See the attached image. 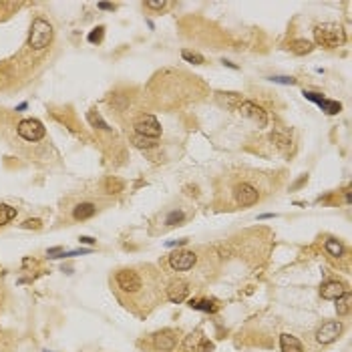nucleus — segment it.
Instances as JSON below:
<instances>
[{
    "label": "nucleus",
    "instance_id": "obj_1",
    "mask_svg": "<svg viewBox=\"0 0 352 352\" xmlns=\"http://www.w3.org/2000/svg\"><path fill=\"white\" fill-rule=\"evenodd\" d=\"M119 300L137 314H147L163 298L161 276L153 266L121 268L111 278Z\"/></svg>",
    "mask_w": 352,
    "mask_h": 352
},
{
    "label": "nucleus",
    "instance_id": "obj_2",
    "mask_svg": "<svg viewBox=\"0 0 352 352\" xmlns=\"http://www.w3.org/2000/svg\"><path fill=\"white\" fill-rule=\"evenodd\" d=\"M314 38L320 46H326V48H336L340 44H344L346 40V32L340 24L336 22H324V24H318L314 26Z\"/></svg>",
    "mask_w": 352,
    "mask_h": 352
},
{
    "label": "nucleus",
    "instance_id": "obj_3",
    "mask_svg": "<svg viewBox=\"0 0 352 352\" xmlns=\"http://www.w3.org/2000/svg\"><path fill=\"white\" fill-rule=\"evenodd\" d=\"M52 40V26L44 18H34L28 34V46L32 50H44Z\"/></svg>",
    "mask_w": 352,
    "mask_h": 352
},
{
    "label": "nucleus",
    "instance_id": "obj_4",
    "mask_svg": "<svg viewBox=\"0 0 352 352\" xmlns=\"http://www.w3.org/2000/svg\"><path fill=\"white\" fill-rule=\"evenodd\" d=\"M179 334L173 328H163L151 336V348L155 352H173L177 348Z\"/></svg>",
    "mask_w": 352,
    "mask_h": 352
},
{
    "label": "nucleus",
    "instance_id": "obj_5",
    "mask_svg": "<svg viewBox=\"0 0 352 352\" xmlns=\"http://www.w3.org/2000/svg\"><path fill=\"white\" fill-rule=\"evenodd\" d=\"M16 131H18V135L24 141H32V143L34 141H40L46 135L44 125L40 121H36V119H24V121H20L18 127H16Z\"/></svg>",
    "mask_w": 352,
    "mask_h": 352
},
{
    "label": "nucleus",
    "instance_id": "obj_6",
    "mask_svg": "<svg viewBox=\"0 0 352 352\" xmlns=\"http://www.w3.org/2000/svg\"><path fill=\"white\" fill-rule=\"evenodd\" d=\"M197 263V253L191 249H177L169 255V266L175 272H187Z\"/></svg>",
    "mask_w": 352,
    "mask_h": 352
},
{
    "label": "nucleus",
    "instance_id": "obj_7",
    "mask_svg": "<svg viewBox=\"0 0 352 352\" xmlns=\"http://www.w3.org/2000/svg\"><path fill=\"white\" fill-rule=\"evenodd\" d=\"M135 131L141 137H149V139H157L161 135V125L153 115H141L135 121Z\"/></svg>",
    "mask_w": 352,
    "mask_h": 352
},
{
    "label": "nucleus",
    "instance_id": "obj_8",
    "mask_svg": "<svg viewBox=\"0 0 352 352\" xmlns=\"http://www.w3.org/2000/svg\"><path fill=\"white\" fill-rule=\"evenodd\" d=\"M342 334V322L340 320H328L316 330V342L318 344H332Z\"/></svg>",
    "mask_w": 352,
    "mask_h": 352
},
{
    "label": "nucleus",
    "instance_id": "obj_9",
    "mask_svg": "<svg viewBox=\"0 0 352 352\" xmlns=\"http://www.w3.org/2000/svg\"><path fill=\"white\" fill-rule=\"evenodd\" d=\"M237 111H239L243 117H247V119H251L253 123H257L259 127H266V125H268V115H266V111H263L259 105L251 103V101H241V103L237 105Z\"/></svg>",
    "mask_w": 352,
    "mask_h": 352
},
{
    "label": "nucleus",
    "instance_id": "obj_10",
    "mask_svg": "<svg viewBox=\"0 0 352 352\" xmlns=\"http://www.w3.org/2000/svg\"><path fill=\"white\" fill-rule=\"evenodd\" d=\"M187 294H189V286H187V282H183V280H173V282H169V284L165 286V296H167V300H171L173 304H181V302L187 298Z\"/></svg>",
    "mask_w": 352,
    "mask_h": 352
},
{
    "label": "nucleus",
    "instance_id": "obj_11",
    "mask_svg": "<svg viewBox=\"0 0 352 352\" xmlns=\"http://www.w3.org/2000/svg\"><path fill=\"white\" fill-rule=\"evenodd\" d=\"M257 199H259V193H257L255 187H251L249 183L237 185V189H235V201H237L241 207H249V205L257 203Z\"/></svg>",
    "mask_w": 352,
    "mask_h": 352
},
{
    "label": "nucleus",
    "instance_id": "obj_12",
    "mask_svg": "<svg viewBox=\"0 0 352 352\" xmlns=\"http://www.w3.org/2000/svg\"><path fill=\"white\" fill-rule=\"evenodd\" d=\"M344 292H346V290H344V284H342V282H336V280H330V282H326V284L320 288V296H322L324 300H336V298H340Z\"/></svg>",
    "mask_w": 352,
    "mask_h": 352
},
{
    "label": "nucleus",
    "instance_id": "obj_13",
    "mask_svg": "<svg viewBox=\"0 0 352 352\" xmlns=\"http://www.w3.org/2000/svg\"><path fill=\"white\" fill-rule=\"evenodd\" d=\"M201 344H203V334L199 330H195V332H191L183 338L181 350L183 352H201Z\"/></svg>",
    "mask_w": 352,
    "mask_h": 352
},
{
    "label": "nucleus",
    "instance_id": "obj_14",
    "mask_svg": "<svg viewBox=\"0 0 352 352\" xmlns=\"http://www.w3.org/2000/svg\"><path fill=\"white\" fill-rule=\"evenodd\" d=\"M280 348H282V352H304L302 342L296 336L286 334V332L280 334Z\"/></svg>",
    "mask_w": 352,
    "mask_h": 352
},
{
    "label": "nucleus",
    "instance_id": "obj_15",
    "mask_svg": "<svg viewBox=\"0 0 352 352\" xmlns=\"http://www.w3.org/2000/svg\"><path fill=\"white\" fill-rule=\"evenodd\" d=\"M97 213V207L93 205V203H78L76 207H74V211H72V217L74 219H89V217H93Z\"/></svg>",
    "mask_w": 352,
    "mask_h": 352
},
{
    "label": "nucleus",
    "instance_id": "obj_16",
    "mask_svg": "<svg viewBox=\"0 0 352 352\" xmlns=\"http://www.w3.org/2000/svg\"><path fill=\"white\" fill-rule=\"evenodd\" d=\"M350 306H352V294L344 292L340 298H336V312L338 316H348L350 314Z\"/></svg>",
    "mask_w": 352,
    "mask_h": 352
},
{
    "label": "nucleus",
    "instance_id": "obj_17",
    "mask_svg": "<svg viewBox=\"0 0 352 352\" xmlns=\"http://www.w3.org/2000/svg\"><path fill=\"white\" fill-rule=\"evenodd\" d=\"M290 50L294 54H308V52L314 50V44L310 40H306V38H298V40H292L290 42Z\"/></svg>",
    "mask_w": 352,
    "mask_h": 352
},
{
    "label": "nucleus",
    "instance_id": "obj_18",
    "mask_svg": "<svg viewBox=\"0 0 352 352\" xmlns=\"http://www.w3.org/2000/svg\"><path fill=\"white\" fill-rule=\"evenodd\" d=\"M324 249H326L332 257H342V255H344V245H342L338 239H334V237H330V239L324 241Z\"/></svg>",
    "mask_w": 352,
    "mask_h": 352
},
{
    "label": "nucleus",
    "instance_id": "obj_19",
    "mask_svg": "<svg viewBox=\"0 0 352 352\" xmlns=\"http://www.w3.org/2000/svg\"><path fill=\"white\" fill-rule=\"evenodd\" d=\"M318 107H320L326 115H338V113L342 111V105H340L338 101H328V99H322V101L318 103Z\"/></svg>",
    "mask_w": 352,
    "mask_h": 352
},
{
    "label": "nucleus",
    "instance_id": "obj_20",
    "mask_svg": "<svg viewBox=\"0 0 352 352\" xmlns=\"http://www.w3.org/2000/svg\"><path fill=\"white\" fill-rule=\"evenodd\" d=\"M86 119H89V123H91L93 127H97V129H103V131H109V129H111V127H109V125L103 121V117H101V115H99L95 109H93V111H89Z\"/></svg>",
    "mask_w": 352,
    "mask_h": 352
},
{
    "label": "nucleus",
    "instance_id": "obj_21",
    "mask_svg": "<svg viewBox=\"0 0 352 352\" xmlns=\"http://www.w3.org/2000/svg\"><path fill=\"white\" fill-rule=\"evenodd\" d=\"M14 217H16V207H10V205L0 203V225H6Z\"/></svg>",
    "mask_w": 352,
    "mask_h": 352
},
{
    "label": "nucleus",
    "instance_id": "obj_22",
    "mask_svg": "<svg viewBox=\"0 0 352 352\" xmlns=\"http://www.w3.org/2000/svg\"><path fill=\"white\" fill-rule=\"evenodd\" d=\"M133 145H135V147H139V149H151V147H155V145H157V141H155V139H149V137L135 135V137H133Z\"/></svg>",
    "mask_w": 352,
    "mask_h": 352
},
{
    "label": "nucleus",
    "instance_id": "obj_23",
    "mask_svg": "<svg viewBox=\"0 0 352 352\" xmlns=\"http://www.w3.org/2000/svg\"><path fill=\"white\" fill-rule=\"evenodd\" d=\"M189 306L195 308V310H205V312H213V310L217 308V306H215L213 302H209V300H191Z\"/></svg>",
    "mask_w": 352,
    "mask_h": 352
},
{
    "label": "nucleus",
    "instance_id": "obj_24",
    "mask_svg": "<svg viewBox=\"0 0 352 352\" xmlns=\"http://www.w3.org/2000/svg\"><path fill=\"white\" fill-rule=\"evenodd\" d=\"M181 56H183L187 62H193V64H203V62H205V58H203L201 54L191 52V50H183V52H181Z\"/></svg>",
    "mask_w": 352,
    "mask_h": 352
},
{
    "label": "nucleus",
    "instance_id": "obj_25",
    "mask_svg": "<svg viewBox=\"0 0 352 352\" xmlns=\"http://www.w3.org/2000/svg\"><path fill=\"white\" fill-rule=\"evenodd\" d=\"M183 211H171L169 215H167V219H165V223L167 225H179L181 221H183Z\"/></svg>",
    "mask_w": 352,
    "mask_h": 352
},
{
    "label": "nucleus",
    "instance_id": "obj_26",
    "mask_svg": "<svg viewBox=\"0 0 352 352\" xmlns=\"http://www.w3.org/2000/svg\"><path fill=\"white\" fill-rule=\"evenodd\" d=\"M145 6H147V8H153V10H163V8L167 6V2H165V0H147Z\"/></svg>",
    "mask_w": 352,
    "mask_h": 352
},
{
    "label": "nucleus",
    "instance_id": "obj_27",
    "mask_svg": "<svg viewBox=\"0 0 352 352\" xmlns=\"http://www.w3.org/2000/svg\"><path fill=\"white\" fill-rule=\"evenodd\" d=\"M302 95H304V97H306L308 101H312V103H316V105H318V103H320V101L324 99V97H322L320 93H314V91H304Z\"/></svg>",
    "mask_w": 352,
    "mask_h": 352
},
{
    "label": "nucleus",
    "instance_id": "obj_28",
    "mask_svg": "<svg viewBox=\"0 0 352 352\" xmlns=\"http://www.w3.org/2000/svg\"><path fill=\"white\" fill-rule=\"evenodd\" d=\"M101 38H103V26L95 28V30L89 34V42H101Z\"/></svg>",
    "mask_w": 352,
    "mask_h": 352
},
{
    "label": "nucleus",
    "instance_id": "obj_29",
    "mask_svg": "<svg viewBox=\"0 0 352 352\" xmlns=\"http://www.w3.org/2000/svg\"><path fill=\"white\" fill-rule=\"evenodd\" d=\"M274 82H280V84H294L296 80L292 76H272Z\"/></svg>",
    "mask_w": 352,
    "mask_h": 352
},
{
    "label": "nucleus",
    "instance_id": "obj_30",
    "mask_svg": "<svg viewBox=\"0 0 352 352\" xmlns=\"http://www.w3.org/2000/svg\"><path fill=\"white\" fill-rule=\"evenodd\" d=\"M22 227H26V229H30V227L38 229V227H42V223H40V219H26V221L22 223Z\"/></svg>",
    "mask_w": 352,
    "mask_h": 352
},
{
    "label": "nucleus",
    "instance_id": "obj_31",
    "mask_svg": "<svg viewBox=\"0 0 352 352\" xmlns=\"http://www.w3.org/2000/svg\"><path fill=\"white\" fill-rule=\"evenodd\" d=\"M97 6H99L101 10H113V8H115V4H109V2H99Z\"/></svg>",
    "mask_w": 352,
    "mask_h": 352
},
{
    "label": "nucleus",
    "instance_id": "obj_32",
    "mask_svg": "<svg viewBox=\"0 0 352 352\" xmlns=\"http://www.w3.org/2000/svg\"><path fill=\"white\" fill-rule=\"evenodd\" d=\"M183 243H187V239L183 237V239H177V241H167V247H173V245H183Z\"/></svg>",
    "mask_w": 352,
    "mask_h": 352
},
{
    "label": "nucleus",
    "instance_id": "obj_33",
    "mask_svg": "<svg viewBox=\"0 0 352 352\" xmlns=\"http://www.w3.org/2000/svg\"><path fill=\"white\" fill-rule=\"evenodd\" d=\"M80 243H89V245H91V243H95V239H93V237H86V235H82V237H80Z\"/></svg>",
    "mask_w": 352,
    "mask_h": 352
},
{
    "label": "nucleus",
    "instance_id": "obj_34",
    "mask_svg": "<svg viewBox=\"0 0 352 352\" xmlns=\"http://www.w3.org/2000/svg\"><path fill=\"white\" fill-rule=\"evenodd\" d=\"M223 64H227L229 68H237V64L235 62H229V60H223Z\"/></svg>",
    "mask_w": 352,
    "mask_h": 352
},
{
    "label": "nucleus",
    "instance_id": "obj_35",
    "mask_svg": "<svg viewBox=\"0 0 352 352\" xmlns=\"http://www.w3.org/2000/svg\"><path fill=\"white\" fill-rule=\"evenodd\" d=\"M24 109H26V103H22V105L16 107V111H24Z\"/></svg>",
    "mask_w": 352,
    "mask_h": 352
},
{
    "label": "nucleus",
    "instance_id": "obj_36",
    "mask_svg": "<svg viewBox=\"0 0 352 352\" xmlns=\"http://www.w3.org/2000/svg\"><path fill=\"white\" fill-rule=\"evenodd\" d=\"M0 350H2V340H0Z\"/></svg>",
    "mask_w": 352,
    "mask_h": 352
}]
</instances>
